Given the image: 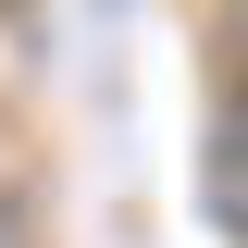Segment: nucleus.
<instances>
[{
    "mask_svg": "<svg viewBox=\"0 0 248 248\" xmlns=\"http://www.w3.org/2000/svg\"><path fill=\"white\" fill-rule=\"evenodd\" d=\"M0 248H37V211H25V199H0Z\"/></svg>",
    "mask_w": 248,
    "mask_h": 248,
    "instance_id": "f257e3e1",
    "label": "nucleus"
}]
</instances>
